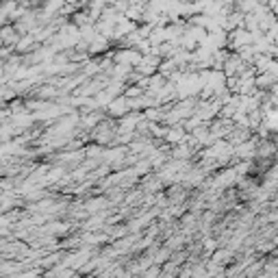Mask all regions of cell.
<instances>
[{
    "instance_id": "1",
    "label": "cell",
    "mask_w": 278,
    "mask_h": 278,
    "mask_svg": "<svg viewBox=\"0 0 278 278\" xmlns=\"http://www.w3.org/2000/svg\"><path fill=\"white\" fill-rule=\"evenodd\" d=\"M0 39H3V41H7V43H9V41H13V39H16V33H13V31H11V28H5V31H3V33H0Z\"/></svg>"
}]
</instances>
